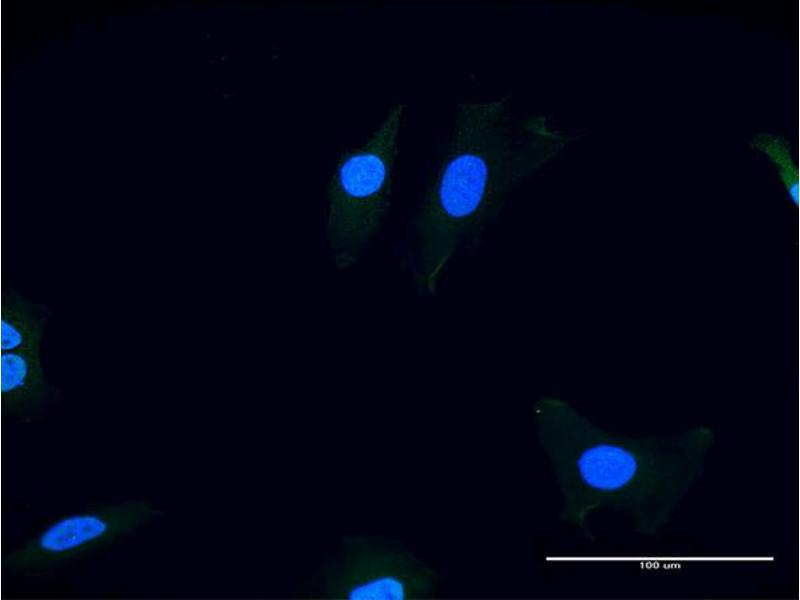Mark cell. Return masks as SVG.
<instances>
[{
	"label": "cell",
	"mask_w": 800,
	"mask_h": 600,
	"mask_svg": "<svg viewBox=\"0 0 800 600\" xmlns=\"http://www.w3.org/2000/svg\"><path fill=\"white\" fill-rule=\"evenodd\" d=\"M533 422L561 498L560 519L594 541L591 517L621 513L631 529L656 537L701 479L715 445L704 425L629 436L591 421L568 401L544 395Z\"/></svg>",
	"instance_id": "cell-1"
},
{
	"label": "cell",
	"mask_w": 800,
	"mask_h": 600,
	"mask_svg": "<svg viewBox=\"0 0 800 600\" xmlns=\"http://www.w3.org/2000/svg\"><path fill=\"white\" fill-rule=\"evenodd\" d=\"M574 139L550 116L516 114L510 94L460 103L418 215L421 288L434 293L461 246L499 214L524 178Z\"/></svg>",
	"instance_id": "cell-2"
},
{
	"label": "cell",
	"mask_w": 800,
	"mask_h": 600,
	"mask_svg": "<svg viewBox=\"0 0 800 600\" xmlns=\"http://www.w3.org/2000/svg\"><path fill=\"white\" fill-rule=\"evenodd\" d=\"M405 108L392 106L371 136L341 157L331 178L326 230L340 268L359 259L387 217Z\"/></svg>",
	"instance_id": "cell-3"
},
{
	"label": "cell",
	"mask_w": 800,
	"mask_h": 600,
	"mask_svg": "<svg viewBox=\"0 0 800 600\" xmlns=\"http://www.w3.org/2000/svg\"><path fill=\"white\" fill-rule=\"evenodd\" d=\"M167 510L143 498L89 504L56 514L22 535L5 556L7 569L28 579L51 578L94 553L133 537Z\"/></svg>",
	"instance_id": "cell-4"
},
{
	"label": "cell",
	"mask_w": 800,
	"mask_h": 600,
	"mask_svg": "<svg viewBox=\"0 0 800 600\" xmlns=\"http://www.w3.org/2000/svg\"><path fill=\"white\" fill-rule=\"evenodd\" d=\"M316 580L322 599L414 600L433 597L441 575L401 540L358 534L342 537Z\"/></svg>",
	"instance_id": "cell-5"
},
{
	"label": "cell",
	"mask_w": 800,
	"mask_h": 600,
	"mask_svg": "<svg viewBox=\"0 0 800 600\" xmlns=\"http://www.w3.org/2000/svg\"><path fill=\"white\" fill-rule=\"evenodd\" d=\"M61 399L62 390L49 378L42 346L1 352V402L9 420L40 422Z\"/></svg>",
	"instance_id": "cell-6"
},
{
	"label": "cell",
	"mask_w": 800,
	"mask_h": 600,
	"mask_svg": "<svg viewBox=\"0 0 800 600\" xmlns=\"http://www.w3.org/2000/svg\"><path fill=\"white\" fill-rule=\"evenodd\" d=\"M50 315L46 304L27 299L8 286L1 310V352L41 347Z\"/></svg>",
	"instance_id": "cell-7"
}]
</instances>
